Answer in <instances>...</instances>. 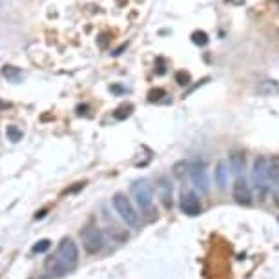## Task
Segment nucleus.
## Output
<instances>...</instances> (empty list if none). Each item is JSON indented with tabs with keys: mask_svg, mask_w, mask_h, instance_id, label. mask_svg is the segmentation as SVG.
<instances>
[{
	"mask_svg": "<svg viewBox=\"0 0 279 279\" xmlns=\"http://www.w3.org/2000/svg\"><path fill=\"white\" fill-rule=\"evenodd\" d=\"M252 188L259 201L267 199V193L270 190V177H268V159L259 155L252 166Z\"/></svg>",
	"mask_w": 279,
	"mask_h": 279,
	"instance_id": "1",
	"label": "nucleus"
},
{
	"mask_svg": "<svg viewBox=\"0 0 279 279\" xmlns=\"http://www.w3.org/2000/svg\"><path fill=\"white\" fill-rule=\"evenodd\" d=\"M53 257L57 259V263L61 265V268L66 274H69L77 267L79 263V248L75 245V241L71 237H64L59 247H57V252L53 254Z\"/></svg>",
	"mask_w": 279,
	"mask_h": 279,
	"instance_id": "2",
	"label": "nucleus"
},
{
	"mask_svg": "<svg viewBox=\"0 0 279 279\" xmlns=\"http://www.w3.org/2000/svg\"><path fill=\"white\" fill-rule=\"evenodd\" d=\"M113 203V208L115 212L119 214V217L124 221L126 226H130V228H139V214L135 212L133 205H131V201L124 193H115L112 199Z\"/></svg>",
	"mask_w": 279,
	"mask_h": 279,
	"instance_id": "3",
	"label": "nucleus"
},
{
	"mask_svg": "<svg viewBox=\"0 0 279 279\" xmlns=\"http://www.w3.org/2000/svg\"><path fill=\"white\" fill-rule=\"evenodd\" d=\"M131 195H133L141 210H152V206H154V186L150 185L148 179H137L131 185Z\"/></svg>",
	"mask_w": 279,
	"mask_h": 279,
	"instance_id": "4",
	"label": "nucleus"
},
{
	"mask_svg": "<svg viewBox=\"0 0 279 279\" xmlns=\"http://www.w3.org/2000/svg\"><path fill=\"white\" fill-rule=\"evenodd\" d=\"M82 237V247L88 254H99L102 247H104V236L97 226L93 224H88L86 228L81 232Z\"/></svg>",
	"mask_w": 279,
	"mask_h": 279,
	"instance_id": "5",
	"label": "nucleus"
},
{
	"mask_svg": "<svg viewBox=\"0 0 279 279\" xmlns=\"http://www.w3.org/2000/svg\"><path fill=\"white\" fill-rule=\"evenodd\" d=\"M188 175H190V179H192V185L197 188L199 192L201 193L208 192V188H210V181H208V172H206L205 161L195 159V161L190 162Z\"/></svg>",
	"mask_w": 279,
	"mask_h": 279,
	"instance_id": "6",
	"label": "nucleus"
},
{
	"mask_svg": "<svg viewBox=\"0 0 279 279\" xmlns=\"http://www.w3.org/2000/svg\"><path fill=\"white\" fill-rule=\"evenodd\" d=\"M179 205H181L183 214H186V216H190V217H195L203 212L201 199H199V195L193 192V190H183V192H181Z\"/></svg>",
	"mask_w": 279,
	"mask_h": 279,
	"instance_id": "7",
	"label": "nucleus"
},
{
	"mask_svg": "<svg viewBox=\"0 0 279 279\" xmlns=\"http://www.w3.org/2000/svg\"><path fill=\"white\" fill-rule=\"evenodd\" d=\"M232 197L237 205L243 206H250L252 205V188L248 185V181L243 177H236L234 181V186H232Z\"/></svg>",
	"mask_w": 279,
	"mask_h": 279,
	"instance_id": "8",
	"label": "nucleus"
},
{
	"mask_svg": "<svg viewBox=\"0 0 279 279\" xmlns=\"http://www.w3.org/2000/svg\"><path fill=\"white\" fill-rule=\"evenodd\" d=\"M157 192H159V199L164 205V208H172L174 206V197H172V181L168 175H161L157 179Z\"/></svg>",
	"mask_w": 279,
	"mask_h": 279,
	"instance_id": "9",
	"label": "nucleus"
},
{
	"mask_svg": "<svg viewBox=\"0 0 279 279\" xmlns=\"http://www.w3.org/2000/svg\"><path fill=\"white\" fill-rule=\"evenodd\" d=\"M228 168L236 177L245 175V154L243 152H232L228 157Z\"/></svg>",
	"mask_w": 279,
	"mask_h": 279,
	"instance_id": "10",
	"label": "nucleus"
},
{
	"mask_svg": "<svg viewBox=\"0 0 279 279\" xmlns=\"http://www.w3.org/2000/svg\"><path fill=\"white\" fill-rule=\"evenodd\" d=\"M214 181L219 190H224L226 185H228V162L226 161H219L217 162L216 170H214Z\"/></svg>",
	"mask_w": 279,
	"mask_h": 279,
	"instance_id": "11",
	"label": "nucleus"
},
{
	"mask_svg": "<svg viewBox=\"0 0 279 279\" xmlns=\"http://www.w3.org/2000/svg\"><path fill=\"white\" fill-rule=\"evenodd\" d=\"M268 177H270L272 186L279 185V154L272 155L268 159Z\"/></svg>",
	"mask_w": 279,
	"mask_h": 279,
	"instance_id": "12",
	"label": "nucleus"
},
{
	"mask_svg": "<svg viewBox=\"0 0 279 279\" xmlns=\"http://www.w3.org/2000/svg\"><path fill=\"white\" fill-rule=\"evenodd\" d=\"M6 135H7V139H9L11 143H19L20 139H22V131H20L17 126H7Z\"/></svg>",
	"mask_w": 279,
	"mask_h": 279,
	"instance_id": "13",
	"label": "nucleus"
},
{
	"mask_svg": "<svg viewBox=\"0 0 279 279\" xmlns=\"http://www.w3.org/2000/svg\"><path fill=\"white\" fill-rule=\"evenodd\" d=\"M188 170H190V162H186V161H181V162H177L175 164V168H174V174H175V177H183V175H186L188 174Z\"/></svg>",
	"mask_w": 279,
	"mask_h": 279,
	"instance_id": "14",
	"label": "nucleus"
},
{
	"mask_svg": "<svg viewBox=\"0 0 279 279\" xmlns=\"http://www.w3.org/2000/svg\"><path fill=\"white\" fill-rule=\"evenodd\" d=\"M50 247H51V241L50 239H42V241H38L37 245H33V254H44L46 250H50Z\"/></svg>",
	"mask_w": 279,
	"mask_h": 279,
	"instance_id": "15",
	"label": "nucleus"
},
{
	"mask_svg": "<svg viewBox=\"0 0 279 279\" xmlns=\"http://www.w3.org/2000/svg\"><path fill=\"white\" fill-rule=\"evenodd\" d=\"M193 42L199 44V46H205V44L208 42L206 33H203V31H195V33H193Z\"/></svg>",
	"mask_w": 279,
	"mask_h": 279,
	"instance_id": "16",
	"label": "nucleus"
},
{
	"mask_svg": "<svg viewBox=\"0 0 279 279\" xmlns=\"http://www.w3.org/2000/svg\"><path fill=\"white\" fill-rule=\"evenodd\" d=\"M7 104H4V102H0V108H6Z\"/></svg>",
	"mask_w": 279,
	"mask_h": 279,
	"instance_id": "17",
	"label": "nucleus"
},
{
	"mask_svg": "<svg viewBox=\"0 0 279 279\" xmlns=\"http://www.w3.org/2000/svg\"><path fill=\"white\" fill-rule=\"evenodd\" d=\"M38 279H46V278H38Z\"/></svg>",
	"mask_w": 279,
	"mask_h": 279,
	"instance_id": "18",
	"label": "nucleus"
}]
</instances>
